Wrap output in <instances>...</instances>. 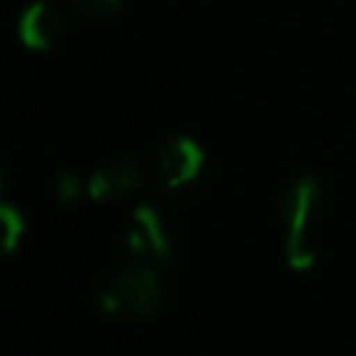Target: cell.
Instances as JSON below:
<instances>
[{
  "instance_id": "ba28073f",
  "label": "cell",
  "mask_w": 356,
  "mask_h": 356,
  "mask_svg": "<svg viewBox=\"0 0 356 356\" xmlns=\"http://www.w3.org/2000/svg\"><path fill=\"white\" fill-rule=\"evenodd\" d=\"M3 225H6V252H13V249L20 244L22 232H25V225H22V218L15 213L13 208H3Z\"/></svg>"
},
{
  "instance_id": "52a82bcc",
  "label": "cell",
  "mask_w": 356,
  "mask_h": 356,
  "mask_svg": "<svg viewBox=\"0 0 356 356\" xmlns=\"http://www.w3.org/2000/svg\"><path fill=\"white\" fill-rule=\"evenodd\" d=\"M69 6L83 20H108L120 10L122 0H69Z\"/></svg>"
},
{
  "instance_id": "8992f818",
  "label": "cell",
  "mask_w": 356,
  "mask_h": 356,
  "mask_svg": "<svg viewBox=\"0 0 356 356\" xmlns=\"http://www.w3.org/2000/svg\"><path fill=\"white\" fill-rule=\"evenodd\" d=\"M64 32V15L51 0H37L17 22V37L32 51H47L59 42Z\"/></svg>"
},
{
  "instance_id": "6da1fadb",
  "label": "cell",
  "mask_w": 356,
  "mask_h": 356,
  "mask_svg": "<svg viewBox=\"0 0 356 356\" xmlns=\"http://www.w3.org/2000/svg\"><path fill=\"white\" fill-rule=\"evenodd\" d=\"M322 184L312 173H300L288 184L281 198V218L286 227V259L296 271H307L317 261L315 232L322 213Z\"/></svg>"
},
{
  "instance_id": "7a4b0ae2",
  "label": "cell",
  "mask_w": 356,
  "mask_h": 356,
  "mask_svg": "<svg viewBox=\"0 0 356 356\" xmlns=\"http://www.w3.org/2000/svg\"><path fill=\"white\" fill-rule=\"evenodd\" d=\"M163 298L161 278L149 261H132L108 276L98 293V302L110 315L149 317Z\"/></svg>"
},
{
  "instance_id": "5b68a950",
  "label": "cell",
  "mask_w": 356,
  "mask_h": 356,
  "mask_svg": "<svg viewBox=\"0 0 356 356\" xmlns=\"http://www.w3.org/2000/svg\"><path fill=\"white\" fill-rule=\"evenodd\" d=\"M147 184V168L132 159H115L88 178V195L98 203L120 200Z\"/></svg>"
},
{
  "instance_id": "277c9868",
  "label": "cell",
  "mask_w": 356,
  "mask_h": 356,
  "mask_svg": "<svg viewBox=\"0 0 356 356\" xmlns=\"http://www.w3.org/2000/svg\"><path fill=\"white\" fill-rule=\"evenodd\" d=\"M127 244L132 249L134 259L139 261H166L171 254L168 232L163 227V220L152 205H137L132 210L127 227Z\"/></svg>"
},
{
  "instance_id": "9c48e42d",
  "label": "cell",
  "mask_w": 356,
  "mask_h": 356,
  "mask_svg": "<svg viewBox=\"0 0 356 356\" xmlns=\"http://www.w3.org/2000/svg\"><path fill=\"white\" fill-rule=\"evenodd\" d=\"M79 193H81V186L74 176L59 178V184H56V195H59L61 200H74V198H79Z\"/></svg>"
},
{
  "instance_id": "3957f363",
  "label": "cell",
  "mask_w": 356,
  "mask_h": 356,
  "mask_svg": "<svg viewBox=\"0 0 356 356\" xmlns=\"http://www.w3.org/2000/svg\"><path fill=\"white\" fill-rule=\"evenodd\" d=\"M205 166V152L193 137L181 132L163 134L154 147L147 168V184H152L159 193H181L195 178L200 176Z\"/></svg>"
}]
</instances>
